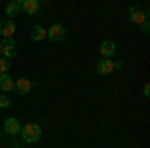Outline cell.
Listing matches in <instances>:
<instances>
[{
	"instance_id": "8fae6325",
	"label": "cell",
	"mask_w": 150,
	"mask_h": 148,
	"mask_svg": "<svg viewBox=\"0 0 150 148\" xmlns=\"http://www.w3.org/2000/svg\"><path fill=\"white\" fill-rule=\"evenodd\" d=\"M10 90H14V80L8 74H0V92L8 94Z\"/></svg>"
},
{
	"instance_id": "277c9868",
	"label": "cell",
	"mask_w": 150,
	"mask_h": 148,
	"mask_svg": "<svg viewBox=\"0 0 150 148\" xmlns=\"http://www.w3.org/2000/svg\"><path fill=\"white\" fill-rule=\"evenodd\" d=\"M0 52H2V56L8 58V60L16 56V42H14V38H4V40H2V50H0Z\"/></svg>"
},
{
	"instance_id": "5b68a950",
	"label": "cell",
	"mask_w": 150,
	"mask_h": 148,
	"mask_svg": "<svg viewBox=\"0 0 150 148\" xmlns=\"http://www.w3.org/2000/svg\"><path fill=\"white\" fill-rule=\"evenodd\" d=\"M20 128H22V124H20L18 118H6V120H4V132L10 134V136L20 134Z\"/></svg>"
},
{
	"instance_id": "8992f818",
	"label": "cell",
	"mask_w": 150,
	"mask_h": 148,
	"mask_svg": "<svg viewBox=\"0 0 150 148\" xmlns=\"http://www.w3.org/2000/svg\"><path fill=\"white\" fill-rule=\"evenodd\" d=\"M112 70H114V64H112V60H110V58H100V60L96 62V72H98V74H102V76L112 74Z\"/></svg>"
},
{
	"instance_id": "30bf717a",
	"label": "cell",
	"mask_w": 150,
	"mask_h": 148,
	"mask_svg": "<svg viewBox=\"0 0 150 148\" xmlns=\"http://www.w3.org/2000/svg\"><path fill=\"white\" fill-rule=\"evenodd\" d=\"M114 52H116V44L112 40H104L102 44H100V54H102V58L114 56Z\"/></svg>"
},
{
	"instance_id": "ffe728a7",
	"label": "cell",
	"mask_w": 150,
	"mask_h": 148,
	"mask_svg": "<svg viewBox=\"0 0 150 148\" xmlns=\"http://www.w3.org/2000/svg\"><path fill=\"white\" fill-rule=\"evenodd\" d=\"M0 50H2V40H0Z\"/></svg>"
},
{
	"instance_id": "9a60e30c",
	"label": "cell",
	"mask_w": 150,
	"mask_h": 148,
	"mask_svg": "<svg viewBox=\"0 0 150 148\" xmlns=\"http://www.w3.org/2000/svg\"><path fill=\"white\" fill-rule=\"evenodd\" d=\"M8 106H10V98H8V94L0 92V108H8Z\"/></svg>"
},
{
	"instance_id": "9c48e42d",
	"label": "cell",
	"mask_w": 150,
	"mask_h": 148,
	"mask_svg": "<svg viewBox=\"0 0 150 148\" xmlns=\"http://www.w3.org/2000/svg\"><path fill=\"white\" fill-rule=\"evenodd\" d=\"M30 88H32V84H30V80H26V78H18L14 82V90L18 92L20 96H26L30 92Z\"/></svg>"
},
{
	"instance_id": "ac0fdd59",
	"label": "cell",
	"mask_w": 150,
	"mask_h": 148,
	"mask_svg": "<svg viewBox=\"0 0 150 148\" xmlns=\"http://www.w3.org/2000/svg\"><path fill=\"white\" fill-rule=\"evenodd\" d=\"M114 64V68H122V60H116V62H112Z\"/></svg>"
},
{
	"instance_id": "e0dca14e",
	"label": "cell",
	"mask_w": 150,
	"mask_h": 148,
	"mask_svg": "<svg viewBox=\"0 0 150 148\" xmlns=\"http://www.w3.org/2000/svg\"><path fill=\"white\" fill-rule=\"evenodd\" d=\"M142 94H144V96H150V84H144V88H142Z\"/></svg>"
},
{
	"instance_id": "5bb4252c",
	"label": "cell",
	"mask_w": 150,
	"mask_h": 148,
	"mask_svg": "<svg viewBox=\"0 0 150 148\" xmlns=\"http://www.w3.org/2000/svg\"><path fill=\"white\" fill-rule=\"evenodd\" d=\"M10 72V60L8 58H0V74H8Z\"/></svg>"
},
{
	"instance_id": "2e32d148",
	"label": "cell",
	"mask_w": 150,
	"mask_h": 148,
	"mask_svg": "<svg viewBox=\"0 0 150 148\" xmlns=\"http://www.w3.org/2000/svg\"><path fill=\"white\" fill-rule=\"evenodd\" d=\"M138 26H140V30H142V34H148V32H150V22H148V20L140 22Z\"/></svg>"
},
{
	"instance_id": "7c38bea8",
	"label": "cell",
	"mask_w": 150,
	"mask_h": 148,
	"mask_svg": "<svg viewBox=\"0 0 150 148\" xmlns=\"http://www.w3.org/2000/svg\"><path fill=\"white\" fill-rule=\"evenodd\" d=\"M30 38L36 40V42H40V40L46 38V30H44L42 26H32V28H30Z\"/></svg>"
},
{
	"instance_id": "ba28073f",
	"label": "cell",
	"mask_w": 150,
	"mask_h": 148,
	"mask_svg": "<svg viewBox=\"0 0 150 148\" xmlns=\"http://www.w3.org/2000/svg\"><path fill=\"white\" fill-rule=\"evenodd\" d=\"M20 8L26 14H38L40 12V0H24L20 4Z\"/></svg>"
},
{
	"instance_id": "7a4b0ae2",
	"label": "cell",
	"mask_w": 150,
	"mask_h": 148,
	"mask_svg": "<svg viewBox=\"0 0 150 148\" xmlns=\"http://www.w3.org/2000/svg\"><path fill=\"white\" fill-rule=\"evenodd\" d=\"M66 34H68V30H66V26L64 24H60V22H56V24H52L50 26V30L46 32V38H50V42H62L64 38H66Z\"/></svg>"
},
{
	"instance_id": "3957f363",
	"label": "cell",
	"mask_w": 150,
	"mask_h": 148,
	"mask_svg": "<svg viewBox=\"0 0 150 148\" xmlns=\"http://www.w3.org/2000/svg\"><path fill=\"white\" fill-rule=\"evenodd\" d=\"M128 16H130V20L134 24H140V22H144V20H148V12L138 8V6H130L128 8Z\"/></svg>"
},
{
	"instance_id": "6da1fadb",
	"label": "cell",
	"mask_w": 150,
	"mask_h": 148,
	"mask_svg": "<svg viewBox=\"0 0 150 148\" xmlns=\"http://www.w3.org/2000/svg\"><path fill=\"white\" fill-rule=\"evenodd\" d=\"M20 134H22L24 142L34 144V142H38L40 136H42V128H40L38 124H34V122H30V124H24L22 128H20Z\"/></svg>"
},
{
	"instance_id": "4fadbf2b",
	"label": "cell",
	"mask_w": 150,
	"mask_h": 148,
	"mask_svg": "<svg viewBox=\"0 0 150 148\" xmlns=\"http://www.w3.org/2000/svg\"><path fill=\"white\" fill-rule=\"evenodd\" d=\"M22 8H20V4H16V2H8L6 4V16L12 18V16H16V14H20Z\"/></svg>"
},
{
	"instance_id": "d6986e66",
	"label": "cell",
	"mask_w": 150,
	"mask_h": 148,
	"mask_svg": "<svg viewBox=\"0 0 150 148\" xmlns=\"http://www.w3.org/2000/svg\"><path fill=\"white\" fill-rule=\"evenodd\" d=\"M10 2H16V4H22L24 0H10Z\"/></svg>"
},
{
	"instance_id": "52a82bcc",
	"label": "cell",
	"mask_w": 150,
	"mask_h": 148,
	"mask_svg": "<svg viewBox=\"0 0 150 148\" xmlns=\"http://www.w3.org/2000/svg\"><path fill=\"white\" fill-rule=\"evenodd\" d=\"M16 32V24L12 22L10 18L8 20H0V34L4 36V38H12Z\"/></svg>"
}]
</instances>
